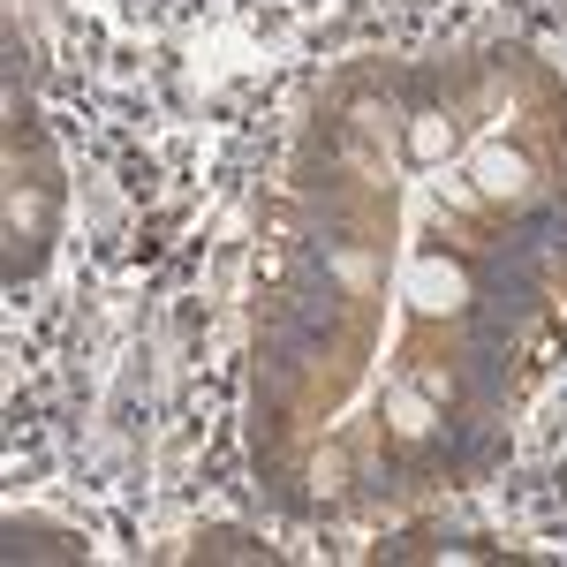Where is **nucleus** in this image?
Returning <instances> with one entry per match:
<instances>
[{
  "mask_svg": "<svg viewBox=\"0 0 567 567\" xmlns=\"http://www.w3.org/2000/svg\"><path fill=\"white\" fill-rule=\"evenodd\" d=\"M439 144H447V129H439V121H424V129H416V159H431Z\"/></svg>",
  "mask_w": 567,
  "mask_h": 567,
  "instance_id": "f257e3e1",
  "label": "nucleus"
}]
</instances>
